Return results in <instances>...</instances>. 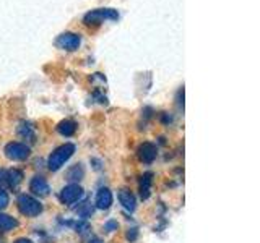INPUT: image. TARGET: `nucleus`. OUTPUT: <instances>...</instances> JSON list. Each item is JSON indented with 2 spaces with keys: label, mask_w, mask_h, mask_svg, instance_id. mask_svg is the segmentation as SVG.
I'll use <instances>...</instances> for the list:
<instances>
[{
  "label": "nucleus",
  "mask_w": 260,
  "mask_h": 243,
  "mask_svg": "<svg viewBox=\"0 0 260 243\" xmlns=\"http://www.w3.org/2000/svg\"><path fill=\"white\" fill-rule=\"evenodd\" d=\"M119 20V12L116 8L104 7V8H94L89 10L83 16V24L85 26H100L104 21H117Z\"/></svg>",
  "instance_id": "f257e3e1"
},
{
  "label": "nucleus",
  "mask_w": 260,
  "mask_h": 243,
  "mask_svg": "<svg viewBox=\"0 0 260 243\" xmlns=\"http://www.w3.org/2000/svg\"><path fill=\"white\" fill-rule=\"evenodd\" d=\"M73 152H75V144L65 143V144L59 146V148L49 156V160H47L49 169H51L52 172H57V170H59L65 162L73 156Z\"/></svg>",
  "instance_id": "f03ea898"
},
{
  "label": "nucleus",
  "mask_w": 260,
  "mask_h": 243,
  "mask_svg": "<svg viewBox=\"0 0 260 243\" xmlns=\"http://www.w3.org/2000/svg\"><path fill=\"white\" fill-rule=\"evenodd\" d=\"M16 205H18L20 213L26 217H36L43 213V205L39 202V199L32 198L31 194H20Z\"/></svg>",
  "instance_id": "7ed1b4c3"
},
{
  "label": "nucleus",
  "mask_w": 260,
  "mask_h": 243,
  "mask_svg": "<svg viewBox=\"0 0 260 243\" xmlns=\"http://www.w3.org/2000/svg\"><path fill=\"white\" fill-rule=\"evenodd\" d=\"M55 46H57V49H60V51L75 52L81 46V34L73 32V31H65V32H62V34L57 36Z\"/></svg>",
  "instance_id": "20e7f679"
},
{
  "label": "nucleus",
  "mask_w": 260,
  "mask_h": 243,
  "mask_svg": "<svg viewBox=\"0 0 260 243\" xmlns=\"http://www.w3.org/2000/svg\"><path fill=\"white\" fill-rule=\"evenodd\" d=\"M29 146L24 143L12 141L5 146V156L10 160H24L29 157Z\"/></svg>",
  "instance_id": "39448f33"
},
{
  "label": "nucleus",
  "mask_w": 260,
  "mask_h": 243,
  "mask_svg": "<svg viewBox=\"0 0 260 243\" xmlns=\"http://www.w3.org/2000/svg\"><path fill=\"white\" fill-rule=\"evenodd\" d=\"M81 196H83V188L77 183H70L67 186H63L60 191V201L63 205H73V202H77Z\"/></svg>",
  "instance_id": "423d86ee"
},
{
  "label": "nucleus",
  "mask_w": 260,
  "mask_h": 243,
  "mask_svg": "<svg viewBox=\"0 0 260 243\" xmlns=\"http://www.w3.org/2000/svg\"><path fill=\"white\" fill-rule=\"evenodd\" d=\"M29 191L32 194H36L39 198H44L51 193V188H49V183L46 182L44 177H35L29 182Z\"/></svg>",
  "instance_id": "0eeeda50"
},
{
  "label": "nucleus",
  "mask_w": 260,
  "mask_h": 243,
  "mask_svg": "<svg viewBox=\"0 0 260 243\" xmlns=\"http://www.w3.org/2000/svg\"><path fill=\"white\" fill-rule=\"evenodd\" d=\"M158 156V148L154 146L153 143H143L140 144V148H138V157H140L142 162L145 164H151V162L156 159Z\"/></svg>",
  "instance_id": "6e6552de"
},
{
  "label": "nucleus",
  "mask_w": 260,
  "mask_h": 243,
  "mask_svg": "<svg viewBox=\"0 0 260 243\" xmlns=\"http://www.w3.org/2000/svg\"><path fill=\"white\" fill-rule=\"evenodd\" d=\"M117 196H119V202L122 205V208L127 209V211H130V213H134L135 208H137V199H135V196H134V193H132V191H128V190H125V188H122V190L119 191Z\"/></svg>",
  "instance_id": "1a4fd4ad"
},
{
  "label": "nucleus",
  "mask_w": 260,
  "mask_h": 243,
  "mask_svg": "<svg viewBox=\"0 0 260 243\" xmlns=\"http://www.w3.org/2000/svg\"><path fill=\"white\" fill-rule=\"evenodd\" d=\"M112 205V193L109 188H100L96 194V208L100 209H109Z\"/></svg>",
  "instance_id": "9d476101"
},
{
  "label": "nucleus",
  "mask_w": 260,
  "mask_h": 243,
  "mask_svg": "<svg viewBox=\"0 0 260 243\" xmlns=\"http://www.w3.org/2000/svg\"><path fill=\"white\" fill-rule=\"evenodd\" d=\"M77 122H73V120H62L59 125H57V132H59L62 136L65 138H70L75 135L77 132Z\"/></svg>",
  "instance_id": "9b49d317"
},
{
  "label": "nucleus",
  "mask_w": 260,
  "mask_h": 243,
  "mask_svg": "<svg viewBox=\"0 0 260 243\" xmlns=\"http://www.w3.org/2000/svg\"><path fill=\"white\" fill-rule=\"evenodd\" d=\"M151 183H153V174H145L140 180V196L142 199H146L150 196V190H151Z\"/></svg>",
  "instance_id": "f8f14e48"
},
{
  "label": "nucleus",
  "mask_w": 260,
  "mask_h": 243,
  "mask_svg": "<svg viewBox=\"0 0 260 243\" xmlns=\"http://www.w3.org/2000/svg\"><path fill=\"white\" fill-rule=\"evenodd\" d=\"M16 225H18V221H16L15 217L8 216V214H2V213H0V232L13 230Z\"/></svg>",
  "instance_id": "ddd939ff"
},
{
  "label": "nucleus",
  "mask_w": 260,
  "mask_h": 243,
  "mask_svg": "<svg viewBox=\"0 0 260 243\" xmlns=\"http://www.w3.org/2000/svg\"><path fill=\"white\" fill-rule=\"evenodd\" d=\"M18 135L23 138V140H29V141H35V128L31 127V124H21L18 128Z\"/></svg>",
  "instance_id": "4468645a"
},
{
  "label": "nucleus",
  "mask_w": 260,
  "mask_h": 243,
  "mask_svg": "<svg viewBox=\"0 0 260 243\" xmlns=\"http://www.w3.org/2000/svg\"><path fill=\"white\" fill-rule=\"evenodd\" d=\"M7 177H8V185L10 186H16L23 182V172L18 169H12L7 172Z\"/></svg>",
  "instance_id": "2eb2a0df"
},
{
  "label": "nucleus",
  "mask_w": 260,
  "mask_h": 243,
  "mask_svg": "<svg viewBox=\"0 0 260 243\" xmlns=\"http://www.w3.org/2000/svg\"><path fill=\"white\" fill-rule=\"evenodd\" d=\"M83 175H85V170H83V167H81V164L73 166L67 172V178L70 182H78V180L83 178Z\"/></svg>",
  "instance_id": "dca6fc26"
},
{
  "label": "nucleus",
  "mask_w": 260,
  "mask_h": 243,
  "mask_svg": "<svg viewBox=\"0 0 260 243\" xmlns=\"http://www.w3.org/2000/svg\"><path fill=\"white\" fill-rule=\"evenodd\" d=\"M8 202H10V198H8V193L0 190V211L5 209L8 206Z\"/></svg>",
  "instance_id": "f3484780"
},
{
  "label": "nucleus",
  "mask_w": 260,
  "mask_h": 243,
  "mask_svg": "<svg viewBox=\"0 0 260 243\" xmlns=\"http://www.w3.org/2000/svg\"><path fill=\"white\" fill-rule=\"evenodd\" d=\"M8 185V177H7V170L0 169V190H4Z\"/></svg>",
  "instance_id": "a211bd4d"
},
{
  "label": "nucleus",
  "mask_w": 260,
  "mask_h": 243,
  "mask_svg": "<svg viewBox=\"0 0 260 243\" xmlns=\"http://www.w3.org/2000/svg\"><path fill=\"white\" fill-rule=\"evenodd\" d=\"M117 229H119V224L116 221H109V222L104 224V230L106 232H114V230H117Z\"/></svg>",
  "instance_id": "6ab92c4d"
},
{
  "label": "nucleus",
  "mask_w": 260,
  "mask_h": 243,
  "mask_svg": "<svg viewBox=\"0 0 260 243\" xmlns=\"http://www.w3.org/2000/svg\"><path fill=\"white\" fill-rule=\"evenodd\" d=\"M91 213H93V208L89 206V205H86L83 209H80V211H78V214H80L81 217H88V216L91 214Z\"/></svg>",
  "instance_id": "aec40b11"
},
{
  "label": "nucleus",
  "mask_w": 260,
  "mask_h": 243,
  "mask_svg": "<svg viewBox=\"0 0 260 243\" xmlns=\"http://www.w3.org/2000/svg\"><path fill=\"white\" fill-rule=\"evenodd\" d=\"M75 229H77V232H80V233H85V232L89 229V225H88L86 222H78V224L75 225Z\"/></svg>",
  "instance_id": "412c9836"
},
{
  "label": "nucleus",
  "mask_w": 260,
  "mask_h": 243,
  "mask_svg": "<svg viewBox=\"0 0 260 243\" xmlns=\"http://www.w3.org/2000/svg\"><path fill=\"white\" fill-rule=\"evenodd\" d=\"M127 238H128L130 241H134V240L137 238V229H132V232H128V233H127Z\"/></svg>",
  "instance_id": "4be33fe9"
},
{
  "label": "nucleus",
  "mask_w": 260,
  "mask_h": 243,
  "mask_svg": "<svg viewBox=\"0 0 260 243\" xmlns=\"http://www.w3.org/2000/svg\"><path fill=\"white\" fill-rule=\"evenodd\" d=\"M13 243H35V241L29 240V238H18V240H15Z\"/></svg>",
  "instance_id": "5701e85b"
},
{
  "label": "nucleus",
  "mask_w": 260,
  "mask_h": 243,
  "mask_svg": "<svg viewBox=\"0 0 260 243\" xmlns=\"http://www.w3.org/2000/svg\"><path fill=\"white\" fill-rule=\"evenodd\" d=\"M89 243H101V240H98V238H91V240H89Z\"/></svg>",
  "instance_id": "b1692460"
}]
</instances>
